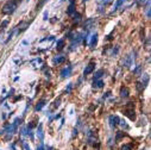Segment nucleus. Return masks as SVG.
I'll list each match as a JSON object with an SVG mask.
<instances>
[{"label": "nucleus", "instance_id": "nucleus-1", "mask_svg": "<svg viewBox=\"0 0 151 150\" xmlns=\"http://www.w3.org/2000/svg\"><path fill=\"white\" fill-rule=\"evenodd\" d=\"M20 1H22V0H9V1L1 9L3 13L4 14H12L17 10V7H18V5H19Z\"/></svg>", "mask_w": 151, "mask_h": 150}, {"label": "nucleus", "instance_id": "nucleus-2", "mask_svg": "<svg viewBox=\"0 0 151 150\" xmlns=\"http://www.w3.org/2000/svg\"><path fill=\"white\" fill-rule=\"evenodd\" d=\"M132 113H134V107H133V105H132V102H130L127 106H126V108H125V115L130 118V119H134L136 118V115H132Z\"/></svg>", "mask_w": 151, "mask_h": 150}, {"label": "nucleus", "instance_id": "nucleus-3", "mask_svg": "<svg viewBox=\"0 0 151 150\" xmlns=\"http://www.w3.org/2000/svg\"><path fill=\"white\" fill-rule=\"evenodd\" d=\"M119 122H120V119H119L118 116H111V117H109V125H111L112 128L118 126V125H119Z\"/></svg>", "mask_w": 151, "mask_h": 150}, {"label": "nucleus", "instance_id": "nucleus-4", "mask_svg": "<svg viewBox=\"0 0 151 150\" xmlns=\"http://www.w3.org/2000/svg\"><path fill=\"white\" fill-rule=\"evenodd\" d=\"M94 68H95V63L94 62H91V63H88V66L85 68V70H83V75H89L93 70H94Z\"/></svg>", "mask_w": 151, "mask_h": 150}, {"label": "nucleus", "instance_id": "nucleus-5", "mask_svg": "<svg viewBox=\"0 0 151 150\" xmlns=\"http://www.w3.org/2000/svg\"><path fill=\"white\" fill-rule=\"evenodd\" d=\"M64 61H65V56H63V55H57V56H55V57H54L52 63H54L55 66H57V64L63 63Z\"/></svg>", "mask_w": 151, "mask_h": 150}, {"label": "nucleus", "instance_id": "nucleus-6", "mask_svg": "<svg viewBox=\"0 0 151 150\" xmlns=\"http://www.w3.org/2000/svg\"><path fill=\"white\" fill-rule=\"evenodd\" d=\"M71 69H73V67L71 66H68V67H65L62 71H61V75H62V78H68L69 75L71 74Z\"/></svg>", "mask_w": 151, "mask_h": 150}, {"label": "nucleus", "instance_id": "nucleus-7", "mask_svg": "<svg viewBox=\"0 0 151 150\" xmlns=\"http://www.w3.org/2000/svg\"><path fill=\"white\" fill-rule=\"evenodd\" d=\"M132 63H133V54H130V55L126 56V58H125V61H124V66L129 68Z\"/></svg>", "mask_w": 151, "mask_h": 150}, {"label": "nucleus", "instance_id": "nucleus-8", "mask_svg": "<svg viewBox=\"0 0 151 150\" xmlns=\"http://www.w3.org/2000/svg\"><path fill=\"white\" fill-rule=\"evenodd\" d=\"M98 43V33H93L92 36H91V40H89V42H88V44L93 48L95 44Z\"/></svg>", "mask_w": 151, "mask_h": 150}, {"label": "nucleus", "instance_id": "nucleus-9", "mask_svg": "<svg viewBox=\"0 0 151 150\" xmlns=\"http://www.w3.org/2000/svg\"><path fill=\"white\" fill-rule=\"evenodd\" d=\"M42 63H43V60L38 57V58H36V60H33V61L31 62V66H32L33 68H40Z\"/></svg>", "mask_w": 151, "mask_h": 150}, {"label": "nucleus", "instance_id": "nucleus-10", "mask_svg": "<svg viewBox=\"0 0 151 150\" xmlns=\"http://www.w3.org/2000/svg\"><path fill=\"white\" fill-rule=\"evenodd\" d=\"M104 85H105V84H104V81H102L101 79H100V80H93V87H94V88H98V89H99V88H102Z\"/></svg>", "mask_w": 151, "mask_h": 150}, {"label": "nucleus", "instance_id": "nucleus-11", "mask_svg": "<svg viewBox=\"0 0 151 150\" xmlns=\"http://www.w3.org/2000/svg\"><path fill=\"white\" fill-rule=\"evenodd\" d=\"M94 142H96V135H95L93 131H91V132L88 133V143H89V144H93Z\"/></svg>", "mask_w": 151, "mask_h": 150}, {"label": "nucleus", "instance_id": "nucleus-12", "mask_svg": "<svg viewBox=\"0 0 151 150\" xmlns=\"http://www.w3.org/2000/svg\"><path fill=\"white\" fill-rule=\"evenodd\" d=\"M104 74H105V70H104V69H99V70L95 73L93 80H100V79L104 76Z\"/></svg>", "mask_w": 151, "mask_h": 150}, {"label": "nucleus", "instance_id": "nucleus-13", "mask_svg": "<svg viewBox=\"0 0 151 150\" xmlns=\"http://www.w3.org/2000/svg\"><path fill=\"white\" fill-rule=\"evenodd\" d=\"M68 14L70 16V17H73V16H75L76 14V11H75V5L74 4H70V6H69V9H68Z\"/></svg>", "mask_w": 151, "mask_h": 150}, {"label": "nucleus", "instance_id": "nucleus-14", "mask_svg": "<svg viewBox=\"0 0 151 150\" xmlns=\"http://www.w3.org/2000/svg\"><path fill=\"white\" fill-rule=\"evenodd\" d=\"M120 97L122 98H127L129 97V88L122 87V89H120Z\"/></svg>", "mask_w": 151, "mask_h": 150}, {"label": "nucleus", "instance_id": "nucleus-15", "mask_svg": "<svg viewBox=\"0 0 151 150\" xmlns=\"http://www.w3.org/2000/svg\"><path fill=\"white\" fill-rule=\"evenodd\" d=\"M37 135H38V137H40L41 141L43 142V125H42V124H40L38 129H37Z\"/></svg>", "mask_w": 151, "mask_h": 150}, {"label": "nucleus", "instance_id": "nucleus-16", "mask_svg": "<svg viewBox=\"0 0 151 150\" xmlns=\"http://www.w3.org/2000/svg\"><path fill=\"white\" fill-rule=\"evenodd\" d=\"M45 102H47L45 100H42V101H40L38 104H37V106H36V111H41V110H42V108L45 106Z\"/></svg>", "mask_w": 151, "mask_h": 150}, {"label": "nucleus", "instance_id": "nucleus-17", "mask_svg": "<svg viewBox=\"0 0 151 150\" xmlns=\"http://www.w3.org/2000/svg\"><path fill=\"white\" fill-rule=\"evenodd\" d=\"M63 47H64V40H60V41L57 42L56 49H57V50H62V49H63Z\"/></svg>", "mask_w": 151, "mask_h": 150}, {"label": "nucleus", "instance_id": "nucleus-18", "mask_svg": "<svg viewBox=\"0 0 151 150\" xmlns=\"http://www.w3.org/2000/svg\"><path fill=\"white\" fill-rule=\"evenodd\" d=\"M132 148H133V145H132L131 143H127V144H125V145H123L120 150H132Z\"/></svg>", "mask_w": 151, "mask_h": 150}, {"label": "nucleus", "instance_id": "nucleus-19", "mask_svg": "<svg viewBox=\"0 0 151 150\" xmlns=\"http://www.w3.org/2000/svg\"><path fill=\"white\" fill-rule=\"evenodd\" d=\"M26 26H29V23H22V24H19V30L20 31H24L25 29H26Z\"/></svg>", "mask_w": 151, "mask_h": 150}, {"label": "nucleus", "instance_id": "nucleus-20", "mask_svg": "<svg viewBox=\"0 0 151 150\" xmlns=\"http://www.w3.org/2000/svg\"><path fill=\"white\" fill-rule=\"evenodd\" d=\"M124 1H125V0H117V3H116V5H114V11H116V10L124 3Z\"/></svg>", "mask_w": 151, "mask_h": 150}, {"label": "nucleus", "instance_id": "nucleus-21", "mask_svg": "<svg viewBox=\"0 0 151 150\" xmlns=\"http://www.w3.org/2000/svg\"><path fill=\"white\" fill-rule=\"evenodd\" d=\"M146 18H150V0H147V7H146Z\"/></svg>", "mask_w": 151, "mask_h": 150}, {"label": "nucleus", "instance_id": "nucleus-22", "mask_svg": "<svg viewBox=\"0 0 151 150\" xmlns=\"http://www.w3.org/2000/svg\"><path fill=\"white\" fill-rule=\"evenodd\" d=\"M140 71H142V67L138 66V67L134 69V75H140Z\"/></svg>", "mask_w": 151, "mask_h": 150}, {"label": "nucleus", "instance_id": "nucleus-23", "mask_svg": "<svg viewBox=\"0 0 151 150\" xmlns=\"http://www.w3.org/2000/svg\"><path fill=\"white\" fill-rule=\"evenodd\" d=\"M50 74H51V73H50V70H48V69H47V70H45V76H47V78H50Z\"/></svg>", "mask_w": 151, "mask_h": 150}, {"label": "nucleus", "instance_id": "nucleus-24", "mask_svg": "<svg viewBox=\"0 0 151 150\" xmlns=\"http://www.w3.org/2000/svg\"><path fill=\"white\" fill-rule=\"evenodd\" d=\"M37 150H44V146H43V142L41 143V145H40L38 148H37Z\"/></svg>", "mask_w": 151, "mask_h": 150}, {"label": "nucleus", "instance_id": "nucleus-25", "mask_svg": "<svg viewBox=\"0 0 151 150\" xmlns=\"http://www.w3.org/2000/svg\"><path fill=\"white\" fill-rule=\"evenodd\" d=\"M7 23H9V22H7V20H5V22L3 23V25H1V26H0V27H1V29H5V26L7 25Z\"/></svg>", "mask_w": 151, "mask_h": 150}, {"label": "nucleus", "instance_id": "nucleus-26", "mask_svg": "<svg viewBox=\"0 0 151 150\" xmlns=\"http://www.w3.org/2000/svg\"><path fill=\"white\" fill-rule=\"evenodd\" d=\"M138 3H139L140 5H143V4L145 3V0H138Z\"/></svg>", "mask_w": 151, "mask_h": 150}, {"label": "nucleus", "instance_id": "nucleus-27", "mask_svg": "<svg viewBox=\"0 0 151 150\" xmlns=\"http://www.w3.org/2000/svg\"><path fill=\"white\" fill-rule=\"evenodd\" d=\"M48 150H52V148H48Z\"/></svg>", "mask_w": 151, "mask_h": 150}, {"label": "nucleus", "instance_id": "nucleus-28", "mask_svg": "<svg viewBox=\"0 0 151 150\" xmlns=\"http://www.w3.org/2000/svg\"><path fill=\"white\" fill-rule=\"evenodd\" d=\"M61 1H64V0H61Z\"/></svg>", "mask_w": 151, "mask_h": 150}, {"label": "nucleus", "instance_id": "nucleus-29", "mask_svg": "<svg viewBox=\"0 0 151 150\" xmlns=\"http://www.w3.org/2000/svg\"><path fill=\"white\" fill-rule=\"evenodd\" d=\"M83 1H86V0H83Z\"/></svg>", "mask_w": 151, "mask_h": 150}, {"label": "nucleus", "instance_id": "nucleus-30", "mask_svg": "<svg viewBox=\"0 0 151 150\" xmlns=\"http://www.w3.org/2000/svg\"><path fill=\"white\" fill-rule=\"evenodd\" d=\"M99 1H101V0H99Z\"/></svg>", "mask_w": 151, "mask_h": 150}, {"label": "nucleus", "instance_id": "nucleus-31", "mask_svg": "<svg viewBox=\"0 0 151 150\" xmlns=\"http://www.w3.org/2000/svg\"><path fill=\"white\" fill-rule=\"evenodd\" d=\"M143 150H145V149H143Z\"/></svg>", "mask_w": 151, "mask_h": 150}]
</instances>
